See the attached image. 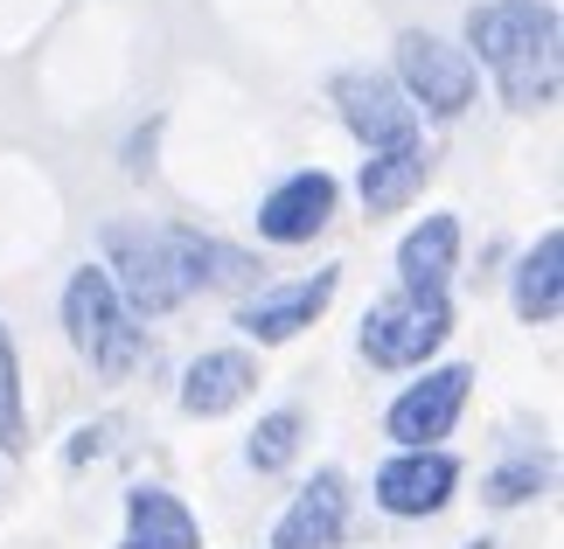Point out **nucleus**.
I'll use <instances>...</instances> for the list:
<instances>
[{
    "label": "nucleus",
    "instance_id": "14",
    "mask_svg": "<svg viewBox=\"0 0 564 549\" xmlns=\"http://www.w3.org/2000/svg\"><path fill=\"white\" fill-rule=\"evenodd\" d=\"M453 272H460V216L453 209H432L404 230L398 244V285L404 293H446Z\"/></svg>",
    "mask_w": 564,
    "mask_h": 549
},
{
    "label": "nucleus",
    "instance_id": "11",
    "mask_svg": "<svg viewBox=\"0 0 564 549\" xmlns=\"http://www.w3.org/2000/svg\"><path fill=\"white\" fill-rule=\"evenodd\" d=\"M341 536H349V480L321 466L272 521V549H341Z\"/></svg>",
    "mask_w": 564,
    "mask_h": 549
},
{
    "label": "nucleus",
    "instance_id": "16",
    "mask_svg": "<svg viewBox=\"0 0 564 549\" xmlns=\"http://www.w3.org/2000/svg\"><path fill=\"white\" fill-rule=\"evenodd\" d=\"M509 299H516V320L523 327H551L564 314V230H544L523 257H516Z\"/></svg>",
    "mask_w": 564,
    "mask_h": 549
},
{
    "label": "nucleus",
    "instance_id": "17",
    "mask_svg": "<svg viewBox=\"0 0 564 549\" xmlns=\"http://www.w3.org/2000/svg\"><path fill=\"white\" fill-rule=\"evenodd\" d=\"M300 438H307V417H300V410H265L251 425V438H245L251 473H286L300 459Z\"/></svg>",
    "mask_w": 564,
    "mask_h": 549
},
{
    "label": "nucleus",
    "instance_id": "13",
    "mask_svg": "<svg viewBox=\"0 0 564 549\" xmlns=\"http://www.w3.org/2000/svg\"><path fill=\"white\" fill-rule=\"evenodd\" d=\"M425 182H432V146L425 140H398V146H377L370 161H362L356 195H362L370 216H398V209H411L425 195Z\"/></svg>",
    "mask_w": 564,
    "mask_h": 549
},
{
    "label": "nucleus",
    "instance_id": "12",
    "mask_svg": "<svg viewBox=\"0 0 564 549\" xmlns=\"http://www.w3.org/2000/svg\"><path fill=\"white\" fill-rule=\"evenodd\" d=\"M258 389V362L245 355V348H203L188 369H182V410L188 417H230L237 404H251Z\"/></svg>",
    "mask_w": 564,
    "mask_h": 549
},
{
    "label": "nucleus",
    "instance_id": "9",
    "mask_svg": "<svg viewBox=\"0 0 564 549\" xmlns=\"http://www.w3.org/2000/svg\"><path fill=\"white\" fill-rule=\"evenodd\" d=\"M328 98H335V119L349 125V140L362 153L398 146V140H419V112L404 105V91L383 70H341L328 84Z\"/></svg>",
    "mask_w": 564,
    "mask_h": 549
},
{
    "label": "nucleus",
    "instance_id": "2",
    "mask_svg": "<svg viewBox=\"0 0 564 549\" xmlns=\"http://www.w3.org/2000/svg\"><path fill=\"white\" fill-rule=\"evenodd\" d=\"M63 334L84 355L98 383H126L147 362V327L126 314V299L112 293L105 265H77L70 285H63Z\"/></svg>",
    "mask_w": 564,
    "mask_h": 549
},
{
    "label": "nucleus",
    "instance_id": "4",
    "mask_svg": "<svg viewBox=\"0 0 564 549\" xmlns=\"http://www.w3.org/2000/svg\"><path fill=\"white\" fill-rule=\"evenodd\" d=\"M404 91V105L419 119H460L474 98H481V70L467 63L460 42L432 35V29H404L398 35V77H390Z\"/></svg>",
    "mask_w": 564,
    "mask_h": 549
},
{
    "label": "nucleus",
    "instance_id": "1",
    "mask_svg": "<svg viewBox=\"0 0 564 549\" xmlns=\"http://www.w3.org/2000/svg\"><path fill=\"white\" fill-rule=\"evenodd\" d=\"M467 63L495 77L509 112H551L564 84V29L551 0H481L467 14Z\"/></svg>",
    "mask_w": 564,
    "mask_h": 549
},
{
    "label": "nucleus",
    "instance_id": "5",
    "mask_svg": "<svg viewBox=\"0 0 564 549\" xmlns=\"http://www.w3.org/2000/svg\"><path fill=\"white\" fill-rule=\"evenodd\" d=\"M453 334V299L446 293H390L362 314V362L377 369H425Z\"/></svg>",
    "mask_w": 564,
    "mask_h": 549
},
{
    "label": "nucleus",
    "instance_id": "8",
    "mask_svg": "<svg viewBox=\"0 0 564 549\" xmlns=\"http://www.w3.org/2000/svg\"><path fill=\"white\" fill-rule=\"evenodd\" d=\"M460 494V459L446 446H419V452H390L377 480H370V501L390 515V521H432L453 508Z\"/></svg>",
    "mask_w": 564,
    "mask_h": 549
},
{
    "label": "nucleus",
    "instance_id": "3",
    "mask_svg": "<svg viewBox=\"0 0 564 549\" xmlns=\"http://www.w3.org/2000/svg\"><path fill=\"white\" fill-rule=\"evenodd\" d=\"M105 278H112V293L126 299V314L140 327L175 314L188 299V278H182V257H175V237L167 223H112L105 230Z\"/></svg>",
    "mask_w": 564,
    "mask_h": 549
},
{
    "label": "nucleus",
    "instance_id": "10",
    "mask_svg": "<svg viewBox=\"0 0 564 549\" xmlns=\"http://www.w3.org/2000/svg\"><path fill=\"white\" fill-rule=\"evenodd\" d=\"M335 209H341V182L328 167H300L258 202V237L279 244V251H300V244H314V237L335 223Z\"/></svg>",
    "mask_w": 564,
    "mask_h": 549
},
{
    "label": "nucleus",
    "instance_id": "7",
    "mask_svg": "<svg viewBox=\"0 0 564 549\" xmlns=\"http://www.w3.org/2000/svg\"><path fill=\"white\" fill-rule=\"evenodd\" d=\"M474 397V369L467 362H440L425 369L419 383L398 389V404L383 410V438L398 452H419V446H446L453 425H460V410Z\"/></svg>",
    "mask_w": 564,
    "mask_h": 549
},
{
    "label": "nucleus",
    "instance_id": "6",
    "mask_svg": "<svg viewBox=\"0 0 564 549\" xmlns=\"http://www.w3.org/2000/svg\"><path fill=\"white\" fill-rule=\"evenodd\" d=\"M335 293H341V265H321L314 278H265L237 299V334L258 348H286L328 314Z\"/></svg>",
    "mask_w": 564,
    "mask_h": 549
},
{
    "label": "nucleus",
    "instance_id": "21",
    "mask_svg": "<svg viewBox=\"0 0 564 549\" xmlns=\"http://www.w3.org/2000/svg\"><path fill=\"white\" fill-rule=\"evenodd\" d=\"M119 549H167V542H147V536H126Z\"/></svg>",
    "mask_w": 564,
    "mask_h": 549
},
{
    "label": "nucleus",
    "instance_id": "18",
    "mask_svg": "<svg viewBox=\"0 0 564 549\" xmlns=\"http://www.w3.org/2000/svg\"><path fill=\"white\" fill-rule=\"evenodd\" d=\"M29 446V404H21V355H14V334L0 320V452H21Z\"/></svg>",
    "mask_w": 564,
    "mask_h": 549
},
{
    "label": "nucleus",
    "instance_id": "20",
    "mask_svg": "<svg viewBox=\"0 0 564 549\" xmlns=\"http://www.w3.org/2000/svg\"><path fill=\"white\" fill-rule=\"evenodd\" d=\"M105 431H112V425H84V431H77V446L63 452V459H70V466H84V459H98V452H105Z\"/></svg>",
    "mask_w": 564,
    "mask_h": 549
},
{
    "label": "nucleus",
    "instance_id": "19",
    "mask_svg": "<svg viewBox=\"0 0 564 549\" xmlns=\"http://www.w3.org/2000/svg\"><path fill=\"white\" fill-rule=\"evenodd\" d=\"M544 480H551V459L516 452L509 466H495V473H488V501H495V508H523V501L544 494Z\"/></svg>",
    "mask_w": 564,
    "mask_h": 549
},
{
    "label": "nucleus",
    "instance_id": "15",
    "mask_svg": "<svg viewBox=\"0 0 564 549\" xmlns=\"http://www.w3.org/2000/svg\"><path fill=\"white\" fill-rule=\"evenodd\" d=\"M167 237H175L188 299H195V293H245V285H265V278H258L265 265H258L251 251L224 244V237H203V230H188V223H167Z\"/></svg>",
    "mask_w": 564,
    "mask_h": 549
}]
</instances>
